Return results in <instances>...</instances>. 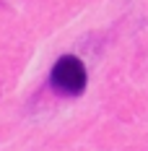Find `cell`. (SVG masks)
<instances>
[{
	"label": "cell",
	"mask_w": 148,
	"mask_h": 151,
	"mask_svg": "<svg viewBox=\"0 0 148 151\" xmlns=\"http://www.w3.org/2000/svg\"><path fill=\"white\" fill-rule=\"evenodd\" d=\"M89 83V73H86V65L81 58L75 55H62L55 65H52V73H49V86L57 91L60 96H78L83 94Z\"/></svg>",
	"instance_id": "6da1fadb"
}]
</instances>
